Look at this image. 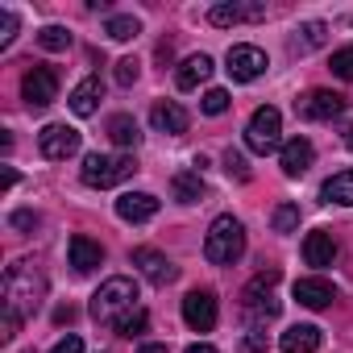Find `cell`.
I'll return each mask as SVG.
<instances>
[{
    "label": "cell",
    "instance_id": "obj_24",
    "mask_svg": "<svg viewBox=\"0 0 353 353\" xmlns=\"http://www.w3.org/2000/svg\"><path fill=\"white\" fill-rule=\"evenodd\" d=\"M320 200H324V204L353 208V170H336L332 179H324V188H320Z\"/></svg>",
    "mask_w": 353,
    "mask_h": 353
},
{
    "label": "cell",
    "instance_id": "obj_14",
    "mask_svg": "<svg viewBox=\"0 0 353 353\" xmlns=\"http://www.w3.org/2000/svg\"><path fill=\"white\" fill-rule=\"evenodd\" d=\"M312 162H316V150H312L307 137H291V141H283V150H279V166H283L287 179H299V174H307Z\"/></svg>",
    "mask_w": 353,
    "mask_h": 353
},
{
    "label": "cell",
    "instance_id": "obj_10",
    "mask_svg": "<svg viewBox=\"0 0 353 353\" xmlns=\"http://www.w3.org/2000/svg\"><path fill=\"white\" fill-rule=\"evenodd\" d=\"M225 71L237 79V83H254L262 71H266V54L258 46H229L225 54Z\"/></svg>",
    "mask_w": 353,
    "mask_h": 353
},
{
    "label": "cell",
    "instance_id": "obj_40",
    "mask_svg": "<svg viewBox=\"0 0 353 353\" xmlns=\"http://www.w3.org/2000/svg\"><path fill=\"white\" fill-rule=\"evenodd\" d=\"M188 353H216V345H208V341H196V345H188Z\"/></svg>",
    "mask_w": 353,
    "mask_h": 353
},
{
    "label": "cell",
    "instance_id": "obj_27",
    "mask_svg": "<svg viewBox=\"0 0 353 353\" xmlns=\"http://www.w3.org/2000/svg\"><path fill=\"white\" fill-rule=\"evenodd\" d=\"M104 34H108L112 42H129V38H137V34H141V21H137V17H108Z\"/></svg>",
    "mask_w": 353,
    "mask_h": 353
},
{
    "label": "cell",
    "instance_id": "obj_38",
    "mask_svg": "<svg viewBox=\"0 0 353 353\" xmlns=\"http://www.w3.org/2000/svg\"><path fill=\"white\" fill-rule=\"evenodd\" d=\"M50 353H83V341H79V336L71 332V336H63V341H59V345H54Z\"/></svg>",
    "mask_w": 353,
    "mask_h": 353
},
{
    "label": "cell",
    "instance_id": "obj_13",
    "mask_svg": "<svg viewBox=\"0 0 353 353\" xmlns=\"http://www.w3.org/2000/svg\"><path fill=\"white\" fill-rule=\"evenodd\" d=\"M150 125H154L158 133L179 137V133H188V125H192V112H188L179 100H158V104L150 108Z\"/></svg>",
    "mask_w": 353,
    "mask_h": 353
},
{
    "label": "cell",
    "instance_id": "obj_5",
    "mask_svg": "<svg viewBox=\"0 0 353 353\" xmlns=\"http://www.w3.org/2000/svg\"><path fill=\"white\" fill-rule=\"evenodd\" d=\"M245 145H250L254 154H274V150H283V112L270 108V104H262V108L250 117V125H245Z\"/></svg>",
    "mask_w": 353,
    "mask_h": 353
},
{
    "label": "cell",
    "instance_id": "obj_33",
    "mask_svg": "<svg viewBox=\"0 0 353 353\" xmlns=\"http://www.w3.org/2000/svg\"><path fill=\"white\" fill-rule=\"evenodd\" d=\"M13 38H17V13L13 9H0V50L13 46Z\"/></svg>",
    "mask_w": 353,
    "mask_h": 353
},
{
    "label": "cell",
    "instance_id": "obj_22",
    "mask_svg": "<svg viewBox=\"0 0 353 353\" xmlns=\"http://www.w3.org/2000/svg\"><path fill=\"white\" fill-rule=\"evenodd\" d=\"M208 75H212V59L208 54H192V59H183L179 71H174V83H179V92H196Z\"/></svg>",
    "mask_w": 353,
    "mask_h": 353
},
{
    "label": "cell",
    "instance_id": "obj_32",
    "mask_svg": "<svg viewBox=\"0 0 353 353\" xmlns=\"http://www.w3.org/2000/svg\"><path fill=\"white\" fill-rule=\"evenodd\" d=\"M200 108H204L208 117L229 112V92H225V88H208V92H204V100H200Z\"/></svg>",
    "mask_w": 353,
    "mask_h": 353
},
{
    "label": "cell",
    "instance_id": "obj_20",
    "mask_svg": "<svg viewBox=\"0 0 353 353\" xmlns=\"http://www.w3.org/2000/svg\"><path fill=\"white\" fill-rule=\"evenodd\" d=\"M332 258H336V241H332L328 229H316V233L303 237V262H307V266L324 270V266H332Z\"/></svg>",
    "mask_w": 353,
    "mask_h": 353
},
{
    "label": "cell",
    "instance_id": "obj_7",
    "mask_svg": "<svg viewBox=\"0 0 353 353\" xmlns=\"http://www.w3.org/2000/svg\"><path fill=\"white\" fill-rule=\"evenodd\" d=\"M349 108V100L341 96V92H324V88H316V92H307L303 100H295V112L303 117V121H332V117H341Z\"/></svg>",
    "mask_w": 353,
    "mask_h": 353
},
{
    "label": "cell",
    "instance_id": "obj_35",
    "mask_svg": "<svg viewBox=\"0 0 353 353\" xmlns=\"http://www.w3.org/2000/svg\"><path fill=\"white\" fill-rule=\"evenodd\" d=\"M145 324H150V316H145V312H141V307H137V312H133V316H125V320H121V324H117V332H121V336H137V332H141V328H145Z\"/></svg>",
    "mask_w": 353,
    "mask_h": 353
},
{
    "label": "cell",
    "instance_id": "obj_26",
    "mask_svg": "<svg viewBox=\"0 0 353 353\" xmlns=\"http://www.w3.org/2000/svg\"><path fill=\"white\" fill-rule=\"evenodd\" d=\"M108 137H112L117 145H125V150H133V145L141 141V129H137V121H133L129 112H117V117L108 121Z\"/></svg>",
    "mask_w": 353,
    "mask_h": 353
},
{
    "label": "cell",
    "instance_id": "obj_6",
    "mask_svg": "<svg viewBox=\"0 0 353 353\" xmlns=\"http://www.w3.org/2000/svg\"><path fill=\"white\" fill-rule=\"evenodd\" d=\"M274 283H279V266L262 270V274H258V279H254V283L245 287V295H241L245 312H250V316H254L258 324H262V320H274V316H279V307H283V303H279V299L270 295V291H274Z\"/></svg>",
    "mask_w": 353,
    "mask_h": 353
},
{
    "label": "cell",
    "instance_id": "obj_31",
    "mask_svg": "<svg viewBox=\"0 0 353 353\" xmlns=\"http://www.w3.org/2000/svg\"><path fill=\"white\" fill-rule=\"evenodd\" d=\"M221 162H225V170H229V179H237V183H245V179H250V166H245V154H241V150H233V145H229Z\"/></svg>",
    "mask_w": 353,
    "mask_h": 353
},
{
    "label": "cell",
    "instance_id": "obj_8",
    "mask_svg": "<svg viewBox=\"0 0 353 353\" xmlns=\"http://www.w3.org/2000/svg\"><path fill=\"white\" fill-rule=\"evenodd\" d=\"M79 129H71V125H46L42 133H38V150H42V158H50V162H63V158H71V154H79Z\"/></svg>",
    "mask_w": 353,
    "mask_h": 353
},
{
    "label": "cell",
    "instance_id": "obj_28",
    "mask_svg": "<svg viewBox=\"0 0 353 353\" xmlns=\"http://www.w3.org/2000/svg\"><path fill=\"white\" fill-rule=\"evenodd\" d=\"M270 225H274V233H295L299 229V208L295 204H279L274 216H270Z\"/></svg>",
    "mask_w": 353,
    "mask_h": 353
},
{
    "label": "cell",
    "instance_id": "obj_39",
    "mask_svg": "<svg viewBox=\"0 0 353 353\" xmlns=\"http://www.w3.org/2000/svg\"><path fill=\"white\" fill-rule=\"evenodd\" d=\"M34 225H38L34 212H13V229H34Z\"/></svg>",
    "mask_w": 353,
    "mask_h": 353
},
{
    "label": "cell",
    "instance_id": "obj_9",
    "mask_svg": "<svg viewBox=\"0 0 353 353\" xmlns=\"http://www.w3.org/2000/svg\"><path fill=\"white\" fill-rule=\"evenodd\" d=\"M133 266H137V274H141L145 283H154V287H166V283H174V279H179V266H174L166 254L150 250V245L133 250Z\"/></svg>",
    "mask_w": 353,
    "mask_h": 353
},
{
    "label": "cell",
    "instance_id": "obj_29",
    "mask_svg": "<svg viewBox=\"0 0 353 353\" xmlns=\"http://www.w3.org/2000/svg\"><path fill=\"white\" fill-rule=\"evenodd\" d=\"M38 46H42V50H67V46H71V34H67L63 26H46V30L38 34Z\"/></svg>",
    "mask_w": 353,
    "mask_h": 353
},
{
    "label": "cell",
    "instance_id": "obj_2",
    "mask_svg": "<svg viewBox=\"0 0 353 353\" xmlns=\"http://www.w3.org/2000/svg\"><path fill=\"white\" fill-rule=\"evenodd\" d=\"M42 295H46V279H42V270L30 258L13 262L5 270V303L9 307H17L21 316H34V307L42 303Z\"/></svg>",
    "mask_w": 353,
    "mask_h": 353
},
{
    "label": "cell",
    "instance_id": "obj_30",
    "mask_svg": "<svg viewBox=\"0 0 353 353\" xmlns=\"http://www.w3.org/2000/svg\"><path fill=\"white\" fill-rule=\"evenodd\" d=\"M328 71H332L336 79H345V83L353 79V42H349V46H341V50L332 54V63H328Z\"/></svg>",
    "mask_w": 353,
    "mask_h": 353
},
{
    "label": "cell",
    "instance_id": "obj_3",
    "mask_svg": "<svg viewBox=\"0 0 353 353\" xmlns=\"http://www.w3.org/2000/svg\"><path fill=\"white\" fill-rule=\"evenodd\" d=\"M241 254H245V229H241V221L237 216H216L212 229H208V237H204V258L212 266H233V262H241Z\"/></svg>",
    "mask_w": 353,
    "mask_h": 353
},
{
    "label": "cell",
    "instance_id": "obj_36",
    "mask_svg": "<svg viewBox=\"0 0 353 353\" xmlns=\"http://www.w3.org/2000/svg\"><path fill=\"white\" fill-rule=\"evenodd\" d=\"M17 328H21V312L5 303V332H0V336H5V341H13V336H17Z\"/></svg>",
    "mask_w": 353,
    "mask_h": 353
},
{
    "label": "cell",
    "instance_id": "obj_18",
    "mask_svg": "<svg viewBox=\"0 0 353 353\" xmlns=\"http://www.w3.org/2000/svg\"><path fill=\"white\" fill-rule=\"evenodd\" d=\"M295 299L303 303V307H312V312H320V307H328L332 299H336V287L328 283V279H295Z\"/></svg>",
    "mask_w": 353,
    "mask_h": 353
},
{
    "label": "cell",
    "instance_id": "obj_1",
    "mask_svg": "<svg viewBox=\"0 0 353 353\" xmlns=\"http://www.w3.org/2000/svg\"><path fill=\"white\" fill-rule=\"evenodd\" d=\"M133 312H137V283L125 279V274L100 283V291L92 295V320H96V324L117 328V324H121L125 316H133Z\"/></svg>",
    "mask_w": 353,
    "mask_h": 353
},
{
    "label": "cell",
    "instance_id": "obj_23",
    "mask_svg": "<svg viewBox=\"0 0 353 353\" xmlns=\"http://www.w3.org/2000/svg\"><path fill=\"white\" fill-rule=\"evenodd\" d=\"M204 192H208V188H204V174H200V170H179V174L170 179V196L179 200V204H200Z\"/></svg>",
    "mask_w": 353,
    "mask_h": 353
},
{
    "label": "cell",
    "instance_id": "obj_12",
    "mask_svg": "<svg viewBox=\"0 0 353 353\" xmlns=\"http://www.w3.org/2000/svg\"><path fill=\"white\" fill-rule=\"evenodd\" d=\"M183 320H188L192 332H212L216 328V295L212 291H188Z\"/></svg>",
    "mask_w": 353,
    "mask_h": 353
},
{
    "label": "cell",
    "instance_id": "obj_4",
    "mask_svg": "<svg viewBox=\"0 0 353 353\" xmlns=\"http://www.w3.org/2000/svg\"><path fill=\"white\" fill-rule=\"evenodd\" d=\"M133 170H137V162L129 154H88L83 166H79V179L88 188H117V183L129 179Z\"/></svg>",
    "mask_w": 353,
    "mask_h": 353
},
{
    "label": "cell",
    "instance_id": "obj_37",
    "mask_svg": "<svg viewBox=\"0 0 353 353\" xmlns=\"http://www.w3.org/2000/svg\"><path fill=\"white\" fill-rule=\"evenodd\" d=\"M245 345H250V353H266V345H270V341H266V332H262V324H254V328H250V336H245Z\"/></svg>",
    "mask_w": 353,
    "mask_h": 353
},
{
    "label": "cell",
    "instance_id": "obj_41",
    "mask_svg": "<svg viewBox=\"0 0 353 353\" xmlns=\"http://www.w3.org/2000/svg\"><path fill=\"white\" fill-rule=\"evenodd\" d=\"M137 353H166V345H141Z\"/></svg>",
    "mask_w": 353,
    "mask_h": 353
},
{
    "label": "cell",
    "instance_id": "obj_11",
    "mask_svg": "<svg viewBox=\"0 0 353 353\" xmlns=\"http://www.w3.org/2000/svg\"><path fill=\"white\" fill-rule=\"evenodd\" d=\"M21 92H26V100L34 108L54 104L59 100V75H54V67H30L26 79H21Z\"/></svg>",
    "mask_w": 353,
    "mask_h": 353
},
{
    "label": "cell",
    "instance_id": "obj_16",
    "mask_svg": "<svg viewBox=\"0 0 353 353\" xmlns=\"http://www.w3.org/2000/svg\"><path fill=\"white\" fill-rule=\"evenodd\" d=\"M262 17H266V5H237V0H233V5L225 0V5L208 9V21L216 30H229V26H241V21H262Z\"/></svg>",
    "mask_w": 353,
    "mask_h": 353
},
{
    "label": "cell",
    "instance_id": "obj_19",
    "mask_svg": "<svg viewBox=\"0 0 353 353\" xmlns=\"http://www.w3.org/2000/svg\"><path fill=\"white\" fill-rule=\"evenodd\" d=\"M100 100H104V83H100V75H88V79H79L75 83V92H71V112L75 117H92L96 108H100Z\"/></svg>",
    "mask_w": 353,
    "mask_h": 353
},
{
    "label": "cell",
    "instance_id": "obj_21",
    "mask_svg": "<svg viewBox=\"0 0 353 353\" xmlns=\"http://www.w3.org/2000/svg\"><path fill=\"white\" fill-rule=\"evenodd\" d=\"M283 353H316L320 349V328L316 324H291L279 341Z\"/></svg>",
    "mask_w": 353,
    "mask_h": 353
},
{
    "label": "cell",
    "instance_id": "obj_25",
    "mask_svg": "<svg viewBox=\"0 0 353 353\" xmlns=\"http://www.w3.org/2000/svg\"><path fill=\"white\" fill-rule=\"evenodd\" d=\"M324 38H328V26H324V21H303V26L295 30V38H291V50H295V54H307V50L324 46Z\"/></svg>",
    "mask_w": 353,
    "mask_h": 353
},
{
    "label": "cell",
    "instance_id": "obj_15",
    "mask_svg": "<svg viewBox=\"0 0 353 353\" xmlns=\"http://www.w3.org/2000/svg\"><path fill=\"white\" fill-rule=\"evenodd\" d=\"M117 216L129 221V225H145V221L158 216V196H150V192H125L117 200Z\"/></svg>",
    "mask_w": 353,
    "mask_h": 353
},
{
    "label": "cell",
    "instance_id": "obj_17",
    "mask_svg": "<svg viewBox=\"0 0 353 353\" xmlns=\"http://www.w3.org/2000/svg\"><path fill=\"white\" fill-rule=\"evenodd\" d=\"M67 258H71V270H75V274H92V270L104 262V250H100V241L75 233V237L67 241Z\"/></svg>",
    "mask_w": 353,
    "mask_h": 353
},
{
    "label": "cell",
    "instance_id": "obj_42",
    "mask_svg": "<svg viewBox=\"0 0 353 353\" xmlns=\"http://www.w3.org/2000/svg\"><path fill=\"white\" fill-rule=\"evenodd\" d=\"M345 150H353V125L345 129Z\"/></svg>",
    "mask_w": 353,
    "mask_h": 353
},
{
    "label": "cell",
    "instance_id": "obj_34",
    "mask_svg": "<svg viewBox=\"0 0 353 353\" xmlns=\"http://www.w3.org/2000/svg\"><path fill=\"white\" fill-rule=\"evenodd\" d=\"M137 75H141V63H137V59H121V63H117V83H121V88L137 83Z\"/></svg>",
    "mask_w": 353,
    "mask_h": 353
}]
</instances>
